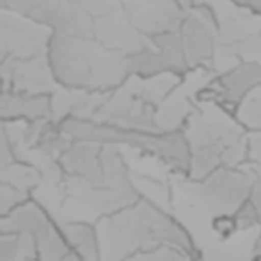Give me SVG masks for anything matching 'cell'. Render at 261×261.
Here are the masks:
<instances>
[{"mask_svg": "<svg viewBox=\"0 0 261 261\" xmlns=\"http://www.w3.org/2000/svg\"><path fill=\"white\" fill-rule=\"evenodd\" d=\"M185 2H187V5H188V6H190V5L193 3V0H185Z\"/></svg>", "mask_w": 261, "mask_h": 261, "instance_id": "484cf974", "label": "cell"}, {"mask_svg": "<svg viewBox=\"0 0 261 261\" xmlns=\"http://www.w3.org/2000/svg\"><path fill=\"white\" fill-rule=\"evenodd\" d=\"M5 90V83H3V80H2V75H0V93Z\"/></svg>", "mask_w": 261, "mask_h": 261, "instance_id": "cb8c5ba5", "label": "cell"}, {"mask_svg": "<svg viewBox=\"0 0 261 261\" xmlns=\"http://www.w3.org/2000/svg\"><path fill=\"white\" fill-rule=\"evenodd\" d=\"M99 260H136L138 255L159 246H176L193 260H199V249L187 228L174 214L150 199L119 208L95 222Z\"/></svg>", "mask_w": 261, "mask_h": 261, "instance_id": "6da1fadb", "label": "cell"}, {"mask_svg": "<svg viewBox=\"0 0 261 261\" xmlns=\"http://www.w3.org/2000/svg\"><path fill=\"white\" fill-rule=\"evenodd\" d=\"M47 60L58 86L95 93H109L127 78V55L95 37L54 32Z\"/></svg>", "mask_w": 261, "mask_h": 261, "instance_id": "7a4b0ae2", "label": "cell"}, {"mask_svg": "<svg viewBox=\"0 0 261 261\" xmlns=\"http://www.w3.org/2000/svg\"><path fill=\"white\" fill-rule=\"evenodd\" d=\"M234 118L249 132H261V84L255 86L234 109Z\"/></svg>", "mask_w": 261, "mask_h": 261, "instance_id": "e0dca14e", "label": "cell"}, {"mask_svg": "<svg viewBox=\"0 0 261 261\" xmlns=\"http://www.w3.org/2000/svg\"><path fill=\"white\" fill-rule=\"evenodd\" d=\"M246 164L254 170H261V132L248 133V158Z\"/></svg>", "mask_w": 261, "mask_h": 261, "instance_id": "ffe728a7", "label": "cell"}, {"mask_svg": "<svg viewBox=\"0 0 261 261\" xmlns=\"http://www.w3.org/2000/svg\"><path fill=\"white\" fill-rule=\"evenodd\" d=\"M130 23L145 37L179 26L187 14L185 0H119Z\"/></svg>", "mask_w": 261, "mask_h": 261, "instance_id": "9c48e42d", "label": "cell"}, {"mask_svg": "<svg viewBox=\"0 0 261 261\" xmlns=\"http://www.w3.org/2000/svg\"><path fill=\"white\" fill-rule=\"evenodd\" d=\"M67 246L80 257V260H99V246L95 223L86 220L55 219Z\"/></svg>", "mask_w": 261, "mask_h": 261, "instance_id": "9a60e30c", "label": "cell"}, {"mask_svg": "<svg viewBox=\"0 0 261 261\" xmlns=\"http://www.w3.org/2000/svg\"><path fill=\"white\" fill-rule=\"evenodd\" d=\"M38 260L37 248L29 234L0 231V261Z\"/></svg>", "mask_w": 261, "mask_h": 261, "instance_id": "2e32d148", "label": "cell"}, {"mask_svg": "<svg viewBox=\"0 0 261 261\" xmlns=\"http://www.w3.org/2000/svg\"><path fill=\"white\" fill-rule=\"evenodd\" d=\"M251 258L254 260H261V225L257 231L254 245H252V251H251Z\"/></svg>", "mask_w": 261, "mask_h": 261, "instance_id": "603a6c76", "label": "cell"}, {"mask_svg": "<svg viewBox=\"0 0 261 261\" xmlns=\"http://www.w3.org/2000/svg\"><path fill=\"white\" fill-rule=\"evenodd\" d=\"M136 260L144 261H176V260H193L185 251L176 246H159L156 249L147 251L136 257Z\"/></svg>", "mask_w": 261, "mask_h": 261, "instance_id": "d6986e66", "label": "cell"}, {"mask_svg": "<svg viewBox=\"0 0 261 261\" xmlns=\"http://www.w3.org/2000/svg\"><path fill=\"white\" fill-rule=\"evenodd\" d=\"M54 31L17 11L0 8V60L47 55Z\"/></svg>", "mask_w": 261, "mask_h": 261, "instance_id": "5b68a950", "label": "cell"}, {"mask_svg": "<svg viewBox=\"0 0 261 261\" xmlns=\"http://www.w3.org/2000/svg\"><path fill=\"white\" fill-rule=\"evenodd\" d=\"M0 182L31 194L41 182V173L34 165L20 161L11 145L5 122L0 119Z\"/></svg>", "mask_w": 261, "mask_h": 261, "instance_id": "4fadbf2b", "label": "cell"}, {"mask_svg": "<svg viewBox=\"0 0 261 261\" xmlns=\"http://www.w3.org/2000/svg\"><path fill=\"white\" fill-rule=\"evenodd\" d=\"M92 37L125 55L139 50L147 43V37L130 23L122 9L96 17Z\"/></svg>", "mask_w": 261, "mask_h": 261, "instance_id": "7c38bea8", "label": "cell"}, {"mask_svg": "<svg viewBox=\"0 0 261 261\" xmlns=\"http://www.w3.org/2000/svg\"><path fill=\"white\" fill-rule=\"evenodd\" d=\"M58 162L67 177L93 185H106L101 142L70 141L60 154Z\"/></svg>", "mask_w": 261, "mask_h": 261, "instance_id": "8fae6325", "label": "cell"}, {"mask_svg": "<svg viewBox=\"0 0 261 261\" xmlns=\"http://www.w3.org/2000/svg\"><path fill=\"white\" fill-rule=\"evenodd\" d=\"M255 177H254V185H252V191H251V202L255 205V208L258 210L261 216V170L254 171Z\"/></svg>", "mask_w": 261, "mask_h": 261, "instance_id": "44dd1931", "label": "cell"}, {"mask_svg": "<svg viewBox=\"0 0 261 261\" xmlns=\"http://www.w3.org/2000/svg\"><path fill=\"white\" fill-rule=\"evenodd\" d=\"M6 8L28 15L54 32L92 37L95 17L72 0H6Z\"/></svg>", "mask_w": 261, "mask_h": 261, "instance_id": "ba28073f", "label": "cell"}, {"mask_svg": "<svg viewBox=\"0 0 261 261\" xmlns=\"http://www.w3.org/2000/svg\"><path fill=\"white\" fill-rule=\"evenodd\" d=\"M31 194H28L9 184L0 182V219L8 216L17 205H20Z\"/></svg>", "mask_w": 261, "mask_h": 261, "instance_id": "ac0fdd59", "label": "cell"}, {"mask_svg": "<svg viewBox=\"0 0 261 261\" xmlns=\"http://www.w3.org/2000/svg\"><path fill=\"white\" fill-rule=\"evenodd\" d=\"M258 84H261L260 63L251 60L237 61L213 73L210 80L197 89L194 101H211L232 113L239 102Z\"/></svg>", "mask_w": 261, "mask_h": 261, "instance_id": "52a82bcc", "label": "cell"}, {"mask_svg": "<svg viewBox=\"0 0 261 261\" xmlns=\"http://www.w3.org/2000/svg\"><path fill=\"white\" fill-rule=\"evenodd\" d=\"M0 119L2 121H40L52 119L50 95H32L14 90L0 93Z\"/></svg>", "mask_w": 261, "mask_h": 261, "instance_id": "5bb4252c", "label": "cell"}, {"mask_svg": "<svg viewBox=\"0 0 261 261\" xmlns=\"http://www.w3.org/2000/svg\"><path fill=\"white\" fill-rule=\"evenodd\" d=\"M229 2L261 17V0H229Z\"/></svg>", "mask_w": 261, "mask_h": 261, "instance_id": "7402d4cb", "label": "cell"}, {"mask_svg": "<svg viewBox=\"0 0 261 261\" xmlns=\"http://www.w3.org/2000/svg\"><path fill=\"white\" fill-rule=\"evenodd\" d=\"M0 8H6V0H0Z\"/></svg>", "mask_w": 261, "mask_h": 261, "instance_id": "d4e9b609", "label": "cell"}, {"mask_svg": "<svg viewBox=\"0 0 261 261\" xmlns=\"http://www.w3.org/2000/svg\"><path fill=\"white\" fill-rule=\"evenodd\" d=\"M180 130L190 153L188 177L200 179L222 167L246 164L248 132L223 107L194 101Z\"/></svg>", "mask_w": 261, "mask_h": 261, "instance_id": "3957f363", "label": "cell"}, {"mask_svg": "<svg viewBox=\"0 0 261 261\" xmlns=\"http://www.w3.org/2000/svg\"><path fill=\"white\" fill-rule=\"evenodd\" d=\"M0 75L6 90L32 95H50L60 87L52 75L47 55L26 60H0Z\"/></svg>", "mask_w": 261, "mask_h": 261, "instance_id": "30bf717a", "label": "cell"}, {"mask_svg": "<svg viewBox=\"0 0 261 261\" xmlns=\"http://www.w3.org/2000/svg\"><path fill=\"white\" fill-rule=\"evenodd\" d=\"M0 231L29 234L35 243L38 260L81 261L67 246L54 216L32 196L0 219Z\"/></svg>", "mask_w": 261, "mask_h": 261, "instance_id": "277c9868", "label": "cell"}, {"mask_svg": "<svg viewBox=\"0 0 261 261\" xmlns=\"http://www.w3.org/2000/svg\"><path fill=\"white\" fill-rule=\"evenodd\" d=\"M184 54L190 70L214 72L217 50V24L211 9L193 2L177 26Z\"/></svg>", "mask_w": 261, "mask_h": 261, "instance_id": "8992f818", "label": "cell"}]
</instances>
